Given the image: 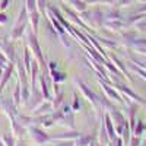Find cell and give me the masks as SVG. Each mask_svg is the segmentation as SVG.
Returning a JSON list of instances; mask_svg holds the SVG:
<instances>
[{"label":"cell","mask_w":146,"mask_h":146,"mask_svg":"<svg viewBox=\"0 0 146 146\" xmlns=\"http://www.w3.org/2000/svg\"><path fill=\"white\" fill-rule=\"evenodd\" d=\"M79 85H80V89L83 91V94L86 95V96H88V98H89L92 102H95V95H94V94H92V92H91V91L86 88V86H85V85H83L82 82H79Z\"/></svg>","instance_id":"obj_2"},{"label":"cell","mask_w":146,"mask_h":146,"mask_svg":"<svg viewBox=\"0 0 146 146\" xmlns=\"http://www.w3.org/2000/svg\"><path fill=\"white\" fill-rule=\"evenodd\" d=\"M19 85H18V86H16V89H15V104H18L19 102Z\"/></svg>","instance_id":"obj_5"},{"label":"cell","mask_w":146,"mask_h":146,"mask_svg":"<svg viewBox=\"0 0 146 146\" xmlns=\"http://www.w3.org/2000/svg\"><path fill=\"white\" fill-rule=\"evenodd\" d=\"M3 140L7 143V146H13V139H12L10 136H7V135H6V136L3 137Z\"/></svg>","instance_id":"obj_4"},{"label":"cell","mask_w":146,"mask_h":146,"mask_svg":"<svg viewBox=\"0 0 146 146\" xmlns=\"http://www.w3.org/2000/svg\"><path fill=\"white\" fill-rule=\"evenodd\" d=\"M10 72H12V67H9V69H7V72H6V76H5V79L2 80V83H0V86H2V88L5 86V83H6L7 78H10Z\"/></svg>","instance_id":"obj_3"},{"label":"cell","mask_w":146,"mask_h":146,"mask_svg":"<svg viewBox=\"0 0 146 146\" xmlns=\"http://www.w3.org/2000/svg\"><path fill=\"white\" fill-rule=\"evenodd\" d=\"M31 133H32V139L36 142V143H41V142H44V140H47L48 137L45 136V133L44 131H41V130H38V129H32L31 130Z\"/></svg>","instance_id":"obj_1"},{"label":"cell","mask_w":146,"mask_h":146,"mask_svg":"<svg viewBox=\"0 0 146 146\" xmlns=\"http://www.w3.org/2000/svg\"><path fill=\"white\" fill-rule=\"evenodd\" d=\"M0 146H2V145H0Z\"/></svg>","instance_id":"obj_6"}]
</instances>
